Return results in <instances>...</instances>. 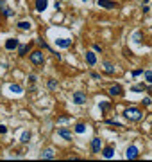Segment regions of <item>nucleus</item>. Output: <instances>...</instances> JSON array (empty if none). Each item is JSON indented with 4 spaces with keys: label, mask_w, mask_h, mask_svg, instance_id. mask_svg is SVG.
Segmentation results:
<instances>
[{
    "label": "nucleus",
    "mask_w": 152,
    "mask_h": 162,
    "mask_svg": "<svg viewBox=\"0 0 152 162\" xmlns=\"http://www.w3.org/2000/svg\"><path fill=\"white\" fill-rule=\"evenodd\" d=\"M2 15H4V16H5V18H11V16H13V15H15V11H13V9H11V7H7V9H5V11H4V13H2Z\"/></svg>",
    "instance_id": "5701e85b"
},
{
    "label": "nucleus",
    "mask_w": 152,
    "mask_h": 162,
    "mask_svg": "<svg viewBox=\"0 0 152 162\" xmlns=\"http://www.w3.org/2000/svg\"><path fill=\"white\" fill-rule=\"evenodd\" d=\"M82 2H88V0H82Z\"/></svg>",
    "instance_id": "72a5a7b5"
},
{
    "label": "nucleus",
    "mask_w": 152,
    "mask_h": 162,
    "mask_svg": "<svg viewBox=\"0 0 152 162\" xmlns=\"http://www.w3.org/2000/svg\"><path fill=\"white\" fill-rule=\"evenodd\" d=\"M41 159H48V160L56 159V155H54V150H50V148L43 150V151H41Z\"/></svg>",
    "instance_id": "9d476101"
},
{
    "label": "nucleus",
    "mask_w": 152,
    "mask_h": 162,
    "mask_svg": "<svg viewBox=\"0 0 152 162\" xmlns=\"http://www.w3.org/2000/svg\"><path fill=\"white\" fill-rule=\"evenodd\" d=\"M86 99H88V97H86L84 92H75V94H74V103H75V104H84Z\"/></svg>",
    "instance_id": "423d86ee"
},
{
    "label": "nucleus",
    "mask_w": 152,
    "mask_h": 162,
    "mask_svg": "<svg viewBox=\"0 0 152 162\" xmlns=\"http://www.w3.org/2000/svg\"><path fill=\"white\" fill-rule=\"evenodd\" d=\"M93 49H95V52H102V47H100L98 43H95V45H93Z\"/></svg>",
    "instance_id": "c85d7f7f"
},
{
    "label": "nucleus",
    "mask_w": 152,
    "mask_h": 162,
    "mask_svg": "<svg viewBox=\"0 0 152 162\" xmlns=\"http://www.w3.org/2000/svg\"><path fill=\"white\" fill-rule=\"evenodd\" d=\"M29 60L32 61L34 65H43V63H45V54H43L41 51H32V52L29 54Z\"/></svg>",
    "instance_id": "f03ea898"
},
{
    "label": "nucleus",
    "mask_w": 152,
    "mask_h": 162,
    "mask_svg": "<svg viewBox=\"0 0 152 162\" xmlns=\"http://www.w3.org/2000/svg\"><path fill=\"white\" fill-rule=\"evenodd\" d=\"M102 155H104V159H113V157H114V148H113V146L104 148V150H102Z\"/></svg>",
    "instance_id": "1a4fd4ad"
},
{
    "label": "nucleus",
    "mask_w": 152,
    "mask_h": 162,
    "mask_svg": "<svg viewBox=\"0 0 152 162\" xmlns=\"http://www.w3.org/2000/svg\"><path fill=\"white\" fill-rule=\"evenodd\" d=\"M109 96H113V97H118V96H122V92H124V88H122V85H118V83H114L113 86H109Z\"/></svg>",
    "instance_id": "20e7f679"
},
{
    "label": "nucleus",
    "mask_w": 152,
    "mask_h": 162,
    "mask_svg": "<svg viewBox=\"0 0 152 162\" xmlns=\"http://www.w3.org/2000/svg\"><path fill=\"white\" fill-rule=\"evenodd\" d=\"M29 52V45H20L18 47V56H27Z\"/></svg>",
    "instance_id": "dca6fc26"
},
{
    "label": "nucleus",
    "mask_w": 152,
    "mask_h": 162,
    "mask_svg": "<svg viewBox=\"0 0 152 162\" xmlns=\"http://www.w3.org/2000/svg\"><path fill=\"white\" fill-rule=\"evenodd\" d=\"M143 76H145L147 83H150V85H152V70H145V72H143Z\"/></svg>",
    "instance_id": "4be33fe9"
},
{
    "label": "nucleus",
    "mask_w": 152,
    "mask_h": 162,
    "mask_svg": "<svg viewBox=\"0 0 152 162\" xmlns=\"http://www.w3.org/2000/svg\"><path fill=\"white\" fill-rule=\"evenodd\" d=\"M140 38H141V33H136L134 34V41H140Z\"/></svg>",
    "instance_id": "2f4dec72"
},
{
    "label": "nucleus",
    "mask_w": 152,
    "mask_h": 162,
    "mask_svg": "<svg viewBox=\"0 0 152 162\" xmlns=\"http://www.w3.org/2000/svg\"><path fill=\"white\" fill-rule=\"evenodd\" d=\"M5 9H7V4H5L4 0H0V13H4Z\"/></svg>",
    "instance_id": "a878e982"
},
{
    "label": "nucleus",
    "mask_w": 152,
    "mask_h": 162,
    "mask_svg": "<svg viewBox=\"0 0 152 162\" xmlns=\"http://www.w3.org/2000/svg\"><path fill=\"white\" fill-rule=\"evenodd\" d=\"M86 63H88L90 67H93V65H95V63H97L95 52H91V51H90V52H86Z\"/></svg>",
    "instance_id": "f8f14e48"
},
{
    "label": "nucleus",
    "mask_w": 152,
    "mask_h": 162,
    "mask_svg": "<svg viewBox=\"0 0 152 162\" xmlns=\"http://www.w3.org/2000/svg\"><path fill=\"white\" fill-rule=\"evenodd\" d=\"M18 47H20V43H18L16 38H7V40H5V49H7V51H15V49H18Z\"/></svg>",
    "instance_id": "39448f33"
},
{
    "label": "nucleus",
    "mask_w": 152,
    "mask_h": 162,
    "mask_svg": "<svg viewBox=\"0 0 152 162\" xmlns=\"http://www.w3.org/2000/svg\"><path fill=\"white\" fill-rule=\"evenodd\" d=\"M84 132H86V124H82V122L75 124V133H84Z\"/></svg>",
    "instance_id": "6ab92c4d"
},
{
    "label": "nucleus",
    "mask_w": 152,
    "mask_h": 162,
    "mask_svg": "<svg viewBox=\"0 0 152 162\" xmlns=\"http://www.w3.org/2000/svg\"><path fill=\"white\" fill-rule=\"evenodd\" d=\"M98 108H100V110H107V108H109V103H100Z\"/></svg>",
    "instance_id": "bb28decb"
},
{
    "label": "nucleus",
    "mask_w": 152,
    "mask_h": 162,
    "mask_svg": "<svg viewBox=\"0 0 152 162\" xmlns=\"http://www.w3.org/2000/svg\"><path fill=\"white\" fill-rule=\"evenodd\" d=\"M100 148H102V141H100L98 137L91 139V151H93V153H98V151H100Z\"/></svg>",
    "instance_id": "0eeeda50"
},
{
    "label": "nucleus",
    "mask_w": 152,
    "mask_h": 162,
    "mask_svg": "<svg viewBox=\"0 0 152 162\" xmlns=\"http://www.w3.org/2000/svg\"><path fill=\"white\" fill-rule=\"evenodd\" d=\"M143 106H150V99H149V97L143 99Z\"/></svg>",
    "instance_id": "7c9ffc66"
},
{
    "label": "nucleus",
    "mask_w": 152,
    "mask_h": 162,
    "mask_svg": "<svg viewBox=\"0 0 152 162\" xmlns=\"http://www.w3.org/2000/svg\"><path fill=\"white\" fill-rule=\"evenodd\" d=\"M97 4L100 7H106V9H114L116 7V4L114 2H109V0H97Z\"/></svg>",
    "instance_id": "6e6552de"
},
{
    "label": "nucleus",
    "mask_w": 152,
    "mask_h": 162,
    "mask_svg": "<svg viewBox=\"0 0 152 162\" xmlns=\"http://www.w3.org/2000/svg\"><path fill=\"white\" fill-rule=\"evenodd\" d=\"M9 88H11V92H16V94H21V92H23V88H21L20 85H11Z\"/></svg>",
    "instance_id": "412c9836"
},
{
    "label": "nucleus",
    "mask_w": 152,
    "mask_h": 162,
    "mask_svg": "<svg viewBox=\"0 0 152 162\" xmlns=\"http://www.w3.org/2000/svg\"><path fill=\"white\" fill-rule=\"evenodd\" d=\"M138 155H140V150H138L136 146H129V148L125 150V159H127V160H136Z\"/></svg>",
    "instance_id": "7ed1b4c3"
},
{
    "label": "nucleus",
    "mask_w": 152,
    "mask_h": 162,
    "mask_svg": "<svg viewBox=\"0 0 152 162\" xmlns=\"http://www.w3.org/2000/svg\"><path fill=\"white\" fill-rule=\"evenodd\" d=\"M16 25H18V29H20V31H29V29L32 27V23H31V22H27V20H21V22H18Z\"/></svg>",
    "instance_id": "4468645a"
},
{
    "label": "nucleus",
    "mask_w": 152,
    "mask_h": 162,
    "mask_svg": "<svg viewBox=\"0 0 152 162\" xmlns=\"http://www.w3.org/2000/svg\"><path fill=\"white\" fill-rule=\"evenodd\" d=\"M141 74H143V70H141V69H138V70H134V72H133V76H141Z\"/></svg>",
    "instance_id": "c756f323"
},
{
    "label": "nucleus",
    "mask_w": 152,
    "mask_h": 162,
    "mask_svg": "<svg viewBox=\"0 0 152 162\" xmlns=\"http://www.w3.org/2000/svg\"><path fill=\"white\" fill-rule=\"evenodd\" d=\"M61 9V4H59V0H56V11H59Z\"/></svg>",
    "instance_id": "473e14b6"
},
{
    "label": "nucleus",
    "mask_w": 152,
    "mask_h": 162,
    "mask_svg": "<svg viewBox=\"0 0 152 162\" xmlns=\"http://www.w3.org/2000/svg\"><path fill=\"white\" fill-rule=\"evenodd\" d=\"M20 141L23 142V144H27V142L31 141V132H23V133H21V139H20Z\"/></svg>",
    "instance_id": "a211bd4d"
},
{
    "label": "nucleus",
    "mask_w": 152,
    "mask_h": 162,
    "mask_svg": "<svg viewBox=\"0 0 152 162\" xmlns=\"http://www.w3.org/2000/svg\"><path fill=\"white\" fill-rule=\"evenodd\" d=\"M48 5V0H36V11L38 13H43Z\"/></svg>",
    "instance_id": "9b49d317"
},
{
    "label": "nucleus",
    "mask_w": 152,
    "mask_h": 162,
    "mask_svg": "<svg viewBox=\"0 0 152 162\" xmlns=\"http://www.w3.org/2000/svg\"><path fill=\"white\" fill-rule=\"evenodd\" d=\"M47 86H48V90H57V81L56 79H48Z\"/></svg>",
    "instance_id": "aec40b11"
},
{
    "label": "nucleus",
    "mask_w": 152,
    "mask_h": 162,
    "mask_svg": "<svg viewBox=\"0 0 152 162\" xmlns=\"http://www.w3.org/2000/svg\"><path fill=\"white\" fill-rule=\"evenodd\" d=\"M57 135H61V137H64L66 141H70V139H72V133H70L68 130H64V128H59V130H57Z\"/></svg>",
    "instance_id": "2eb2a0df"
},
{
    "label": "nucleus",
    "mask_w": 152,
    "mask_h": 162,
    "mask_svg": "<svg viewBox=\"0 0 152 162\" xmlns=\"http://www.w3.org/2000/svg\"><path fill=\"white\" fill-rule=\"evenodd\" d=\"M104 69H106V72H107V74H113V72H114V65H113V63H109V61H106V63H104Z\"/></svg>",
    "instance_id": "f3484780"
},
{
    "label": "nucleus",
    "mask_w": 152,
    "mask_h": 162,
    "mask_svg": "<svg viewBox=\"0 0 152 162\" xmlns=\"http://www.w3.org/2000/svg\"><path fill=\"white\" fill-rule=\"evenodd\" d=\"M150 124H152V122H150Z\"/></svg>",
    "instance_id": "c9c22d12"
},
{
    "label": "nucleus",
    "mask_w": 152,
    "mask_h": 162,
    "mask_svg": "<svg viewBox=\"0 0 152 162\" xmlns=\"http://www.w3.org/2000/svg\"><path fill=\"white\" fill-rule=\"evenodd\" d=\"M134 92H143V90H147V86L145 85H138V86H133Z\"/></svg>",
    "instance_id": "b1692460"
},
{
    "label": "nucleus",
    "mask_w": 152,
    "mask_h": 162,
    "mask_svg": "<svg viewBox=\"0 0 152 162\" xmlns=\"http://www.w3.org/2000/svg\"><path fill=\"white\" fill-rule=\"evenodd\" d=\"M106 124H109V126H116V128H122V126H124L122 122H114V121H106Z\"/></svg>",
    "instance_id": "393cba45"
},
{
    "label": "nucleus",
    "mask_w": 152,
    "mask_h": 162,
    "mask_svg": "<svg viewBox=\"0 0 152 162\" xmlns=\"http://www.w3.org/2000/svg\"><path fill=\"white\" fill-rule=\"evenodd\" d=\"M59 2H63V0H59Z\"/></svg>",
    "instance_id": "f704fd0d"
},
{
    "label": "nucleus",
    "mask_w": 152,
    "mask_h": 162,
    "mask_svg": "<svg viewBox=\"0 0 152 162\" xmlns=\"http://www.w3.org/2000/svg\"><path fill=\"white\" fill-rule=\"evenodd\" d=\"M124 117H125L127 121H140V119L143 117V112H141L140 108H136V106H129V108L124 110Z\"/></svg>",
    "instance_id": "f257e3e1"
},
{
    "label": "nucleus",
    "mask_w": 152,
    "mask_h": 162,
    "mask_svg": "<svg viewBox=\"0 0 152 162\" xmlns=\"http://www.w3.org/2000/svg\"><path fill=\"white\" fill-rule=\"evenodd\" d=\"M5 133H7V128L4 124H0V135H5Z\"/></svg>",
    "instance_id": "cd10ccee"
},
{
    "label": "nucleus",
    "mask_w": 152,
    "mask_h": 162,
    "mask_svg": "<svg viewBox=\"0 0 152 162\" xmlns=\"http://www.w3.org/2000/svg\"><path fill=\"white\" fill-rule=\"evenodd\" d=\"M56 45H57V47H63V49H66V47H70V45H72V40L59 38V40H56Z\"/></svg>",
    "instance_id": "ddd939ff"
}]
</instances>
